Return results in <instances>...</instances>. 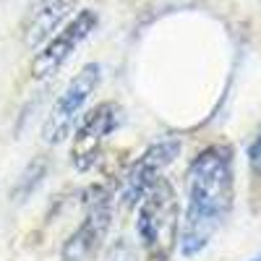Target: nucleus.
<instances>
[{
	"mask_svg": "<svg viewBox=\"0 0 261 261\" xmlns=\"http://www.w3.org/2000/svg\"><path fill=\"white\" fill-rule=\"evenodd\" d=\"M232 151L206 146L193 157L186 172L188 206L180 222L178 243L183 256L201 253L232 209Z\"/></svg>",
	"mask_w": 261,
	"mask_h": 261,
	"instance_id": "nucleus-1",
	"label": "nucleus"
},
{
	"mask_svg": "<svg viewBox=\"0 0 261 261\" xmlns=\"http://www.w3.org/2000/svg\"><path fill=\"white\" fill-rule=\"evenodd\" d=\"M136 232L151 258L165 261L170 256L180 232V212L175 188L165 178H160L141 199L136 214Z\"/></svg>",
	"mask_w": 261,
	"mask_h": 261,
	"instance_id": "nucleus-2",
	"label": "nucleus"
},
{
	"mask_svg": "<svg viewBox=\"0 0 261 261\" xmlns=\"http://www.w3.org/2000/svg\"><path fill=\"white\" fill-rule=\"evenodd\" d=\"M99 81H102V65L99 63H86L79 73H73V79L60 92V97L53 102L45 123H42V139L47 144L65 141V136L71 134V128L79 120L89 97L97 92Z\"/></svg>",
	"mask_w": 261,
	"mask_h": 261,
	"instance_id": "nucleus-3",
	"label": "nucleus"
},
{
	"mask_svg": "<svg viewBox=\"0 0 261 261\" xmlns=\"http://www.w3.org/2000/svg\"><path fill=\"white\" fill-rule=\"evenodd\" d=\"M97 24H99V16L92 8H84L76 16H71L68 24H65L63 29H58L45 45L37 50V55L32 60V76L37 81L53 79L63 65L76 55V50L84 45V42L92 37Z\"/></svg>",
	"mask_w": 261,
	"mask_h": 261,
	"instance_id": "nucleus-4",
	"label": "nucleus"
},
{
	"mask_svg": "<svg viewBox=\"0 0 261 261\" xmlns=\"http://www.w3.org/2000/svg\"><path fill=\"white\" fill-rule=\"evenodd\" d=\"M84 206H86L84 222L63 243V251H60L63 261H92L105 243L110 217H113L110 196L105 193L102 186H94L84 193Z\"/></svg>",
	"mask_w": 261,
	"mask_h": 261,
	"instance_id": "nucleus-5",
	"label": "nucleus"
},
{
	"mask_svg": "<svg viewBox=\"0 0 261 261\" xmlns=\"http://www.w3.org/2000/svg\"><path fill=\"white\" fill-rule=\"evenodd\" d=\"M120 120H123V110L115 102H99L92 110H86V115L79 120V125L73 130L71 160H73L76 170L86 172L97 165L105 141L118 130Z\"/></svg>",
	"mask_w": 261,
	"mask_h": 261,
	"instance_id": "nucleus-6",
	"label": "nucleus"
},
{
	"mask_svg": "<svg viewBox=\"0 0 261 261\" xmlns=\"http://www.w3.org/2000/svg\"><path fill=\"white\" fill-rule=\"evenodd\" d=\"M180 154V141L178 139H162L157 144H151L144 154L128 167L125 178H123V188H120V204L125 209H136L141 204V199L146 196V191L162 178V170L170 167Z\"/></svg>",
	"mask_w": 261,
	"mask_h": 261,
	"instance_id": "nucleus-7",
	"label": "nucleus"
},
{
	"mask_svg": "<svg viewBox=\"0 0 261 261\" xmlns=\"http://www.w3.org/2000/svg\"><path fill=\"white\" fill-rule=\"evenodd\" d=\"M76 8V0H32L24 16V42L29 47H42L65 27V18Z\"/></svg>",
	"mask_w": 261,
	"mask_h": 261,
	"instance_id": "nucleus-8",
	"label": "nucleus"
},
{
	"mask_svg": "<svg viewBox=\"0 0 261 261\" xmlns=\"http://www.w3.org/2000/svg\"><path fill=\"white\" fill-rule=\"evenodd\" d=\"M107 261H136V251L125 241H118L110 251H107Z\"/></svg>",
	"mask_w": 261,
	"mask_h": 261,
	"instance_id": "nucleus-9",
	"label": "nucleus"
},
{
	"mask_svg": "<svg viewBox=\"0 0 261 261\" xmlns=\"http://www.w3.org/2000/svg\"><path fill=\"white\" fill-rule=\"evenodd\" d=\"M248 160H251V165H253L256 170H261V130H258L256 141L248 146Z\"/></svg>",
	"mask_w": 261,
	"mask_h": 261,
	"instance_id": "nucleus-10",
	"label": "nucleus"
},
{
	"mask_svg": "<svg viewBox=\"0 0 261 261\" xmlns=\"http://www.w3.org/2000/svg\"><path fill=\"white\" fill-rule=\"evenodd\" d=\"M253 261H261V258H253Z\"/></svg>",
	"mask_w": 261,
	"mask_h": 261,
	"instance_id": "nucleus-11",
	"label": "nucleus"
}]
</instances>
